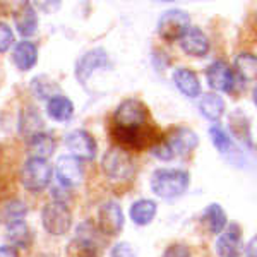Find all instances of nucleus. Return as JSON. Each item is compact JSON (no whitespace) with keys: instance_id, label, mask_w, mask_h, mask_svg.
Segmentation results:
<instances>
[{"instance_id":"1","label":"nucleus","mask_w":257,"mask_h":257,"mask_svg":"<svg viewBox=\"0 0 257 257\" xmlns=\"http://www.w3.org/2000/svg\"><path fill=\"white\" fill-rule=\"evenodd\" d=\"M189 173L178 168H160L151 177V189L161 199L178 197L189 187Z\"/></svg>"},{"instance_id":"2","label":"nucleus","mask_w":257,"mask_h":257,"mask_svg":"<svg viewBox=\"0 0 257 257\" xmlns=\"http://www.w3.org/2000/svg\"><path fill=\"white\" fill-rule=\"evenodd\" d=\"M113 139L118 143V148L122 149H144L149 148L151 149L156 143L161 139V136L158 134L155 127L151 125H143L138 128H115L111 131Z\"/></svg>"},{"instance_id":"3","label":"nucleus","mask_w":257,"mask_h":257,"mask_svg":"<svg viewBox=\"0 0 257 257\" xmlns=\"http://www.w3.org/2000/svg\"><path fill=\"white\" fill-rule=\"evenodd\" d=\"M101 168L105 175L113 182H125L134 175V161L125 149L115 146L110 148L108 151L103 155Z\"/></svg>"},{"instance_id":"4","label":"nucleus","mask_w":257,"mask_h":257,"mask_svg":"<svg viewBox=\"0 0 257 257\" xmlns=\"http://www.w3.org/2000/svg\"><path fill=\"white\" fill-rule=\"evenodd\" d=\"M41 223L50 235H65L72 226V213L65 202L52 201L41 211Z\"/></svg>"},{"instance_id":"5","label":"nucleus","mask_w":257,"mask_h":257,"mask_svg":"<svg viewBox=\"0 0 257 257\" xmlns=\"http://www.w3.org/2000/svg\"><path fill=\"white\" fill-rule=\"evenodd\" d=\"M115 128H138L148 123V108L136 98L123 99L113 113Z\"/></svg>"},{"instance_id":"6","label":"nucleus","mask_w":257,"mask_h":257,"mask_svg":"<svg viewBox=\"0 0 257 257\" xmlns=\"http://www.w3.org/2000/svg\"><path fill=\"white\" fill-rule=\"evenodd\" d=\"M52 180V167L45 160L30 158L21 170V182L31 192H41L50 185Z\"/></svg>"},{"instance_id":"7","label":"nucleus","mask_w":257,"mask_h":257,"mask_svg":"<svg viewBox=\"0 0 257 257\" xmlns=\"http://www.w3.org/2000/svg\"><path fill=\"white\" fill-rule=\"evenodd\" d=\"M190 28V18L185 11L170 9L161 14L158 21V35L167 41L180 40Z\"/></svg>"},{"instance_id":"8","label":"nucleus","mask_w":257,"mask_h":257,"mask_svg":"<svg viewBox=\"0 0 257 257\" xmlns=\"http://www.w3.org/2000/svg\"><path fill=\"white\" fill-rule=\"evenodd\" d=\"M98 231H101L106 237H115L123 228V211L118 202L108 201L99 206L98 209Z\"/></svg>"},{"instance_id":"9","label":"nucleus","mask_w":257,"mask_h":257,"mask_svg":"<svg viewBox=\"0 0 257 257\" xmlns=\"http://www.w3.org/2000/svg\"><path fill=\"white\" fill-rule=\"evenodd\" d=\"M65 146L77 160H94L98 151L96 141L86 131H72L65 136Z\"/></svg>"},{"instance_id":"10","label":"nucleus","mask_w":257,"mask_h":257,"mask_svg":"<svg viewBox=\"0 0 257 257\" xmlns=\"http://www.w3.org/2000/svg\"><path fill=\"white\" fill-rule=\"evenodd\" d=\"M55 175L62 187H65V189L76 187L77 184H81L82 175H84L81 160H77L76 156H72V155L60 156L55 167Z\"/></svg>"},{"instance_id":"11","label":"nucleus","mask_w":257,"mask_h":257,"mask_svg":"<svg viewBox=\"0 0 257 257\" xmlns=\"http://www.w3.org/2000/svg\"><path fill=\"white\" fill-rule=\"evenodd\" d=\"M206 77H208V84L214 91H223V93H230L235 84V76L230 65L223 60H216L206 69Z\"/></svg>"},{"instance_id":"12","label":"nucleus","mask_w":257,"mask_h":257,"mask_svg":"<svg viewBox=\"0 0 257 257\" xmlns=\"http://www.w3.org/2000/svg\"><path fill=\"white\" fill-rule=\"evenodd\" d=\"M242 248V230L237 223H231V225H228V230L219 235L216 242V252L219 257H240Z\"/></svg>"},{"instance_id":"13","label":"nucleus","mask_w":257,"mask_h":257,"mask_svg":"<svg viewBox=\"0 0 257 257\" xmlns=\"http://www.w3.org/2000/svg\"><path fill=\"white\" fill-rule=\"evenodd\" d=\"M108 64V57H106L105 50L101 48H94L91 52L84 53L76 64V77L81 82H86L91 77V74L94 70L101 69L103 65Z\"/></svg>"},{"instance_id":"14","label":"nucleus","mask_w":257,"mask_h":257,"mask_svg":"<svg viewBox=\"0 0 257 257\" xmlns=\"http://www.w3.org/2000/svg\"><path fill=\"white\" fill-rule=\"evenodd\" d=\"M165 141L170 144V148H172V151L175 155H189L199 144V138L196 136V132H192L190 128L185 127L173 128L167 138H165Z\"/></svg>"},{"instance_id":"15","label":"nucleus","mask_w":257,"mask_h":257,"mask_svg":"<svg viewBox=\"0 0 257 257\" xmlns=\"http://www.w3.org/2000/svg\"><path fill=\"white\" fill-rule=\"evenodd\" d=\"M180 47L190 57H204L209 52V40L199 28H189L180 38Z\"/></svg>"},{"instance_id":"16","label":"nucleus","mask_w":257,"mask_h":257,"mask_svg":"<svg viewBox=\"0 0 257 257\" xmlns=\"http://www.w3.org/2000/svg\"><path fill=\"white\" fill-rule=\"evenodd\" d=\"M14 24L21 36H33L38 28V16L30 2H23L14 12Z\"/></svg>"},{"instance_id":"17","label":"nucleus","mask_w":257,"mask_h":257,"mask_svg":"<svg viewBox=\"0 0 257 257\" xmlns=\"http://www.w3.org/2000/svg\"><path fill=\"white\" fill-rule=\"evenodd\" d=\"M173 82L178 91L187 98H197L201 94V82L197 74L187 67H178L173 70Z\"/></svg>"},{"instance_id":"18","label":"nucleus","mask_w":257,"mask_h":257,"mask_svg":"<svg viewBox=\"0 0 257 257\" xmlns=\"http://www.w3.org/2000/svg\"><path fill=\"white\" fill-rule=\"evenodd\" d=\"M36 60H38V48L31 41H21L12 50V62L23 72L35 67Z\"/></svg>"},{"instance_id":"19","label":"nucleus","mask_w":257,"mask_h":257,"mask_svg":"<svg viewBox=\"0 0 257 257\" xmlns=\"http://www.w3.org/2000/svg\"><path fill=\"white\" fill-rule=\"evenodd\" d=\"M55 151V141L52 136H48L47 132H40V134L33 136L28 144V153L30 158L35 160H45L47 161L50 156Z\"/></svg>"},{"instance_id":"20","label":"nucleus","mask_w":257,"mask_h":257,"mask_svg":"<svg viewBox=\"0 0 257 257\" xmlns=\"http://www.w3.org/2000/svg\"><path fill=\"white\" fill-rule=\"evenodd\" d=\"M156 211H158V206H156L155 201H151V199H139V201H136L134 204L131 206L128 214H131V219L136 225L144 226V225H149V223L155 219Z\"/></svg>"},{"instance_id":"21","label":"nucleus","mask_w":257,"mask_h":257,"mask_svg":"<svg viewBox=\"0 0 257 257\" xmlns=\"http://www.w3.org/2000/svg\"><path fill=\"white\" fill-rule=\"evenodd\" d=\"M47 113L50 118L57 120V122H67L74 115V103L69 98L57 94V96L48 99Z\"/></svg>"},{"instance_id":"22","label":"nucleus","mask_w":257,"mask_h":257,"mask_svg":"<svg viewBox=\"0 0 257 257\" xmlns=\"http://www.w3.org/2000/svg\"><path fill=\"white\" fill-rule=\"evenodd\" d=\"M202 221H204V225L208 226V230L211 233H214V235L221 233L226 228L225 209L219 204H216V202H213V204H209L208 208L204 209V213H202Z\"/></svg>"},{"instance_id":"23","label":"nucleus","mask_w":257,"mask_h":257,"mask_svg":"<svg viewBox=\"0 0 257 257\" xmlns=\"http://www.w3.org/2000/svg\"><path fill=\"white\" fill-rule=\"evenodd\" d=\"M199 110L204 115L208 120H216L221 118V115L225 113V101L223 98L216 93H208L201 98V103H199Z\"/></svg>"},{"instance_id":"24","label":"nucleus","mask_w":257,"mask_h":257,"mask_svg":"<svg viewBox=\"0 0 257 257\" xmlns=\"http://www.w3.org/2000/svg\"><path fill=\"white\" fill-rule=\"evenodd\" d=\"M7 240L12 243V247H28L33 238L30 226L26 225V221L18 219V221L7 223Z\"/></svg>"},{"instance_id":"25","label":"nucleus","mask_w":257,"mask_h":257,"mask_svg":"<svg viewBox=\"0 0 257 257\" xmlns=\"http://www.w3.org/2000/svg\"><path fill=\"white\" fill-rule=\"evenodd\" d=\"M235 72L243 81H255L257 79V57L254 53L242 52L235 57Z\"/></svg>"},{"instance_id":"26","label":"nucleus","mask_w":257,"mask_h":257,"mask_svg":"<svg viewBox=\"0 0 257 257\" xmlns=\"http://www.w3.org/2000/svg\"><path fill=\"white\" fill-rule=\"evenodd\" d=\"M21 132L26 134L28 138L43 132V120H41L40 113L35 108H26L21 115Z\"/></svg>"},{"instance_id":"27","label":"nucleus","mask_w":257,"mask_h":257,"mask_svg":"<svg viewBox=\"0 0 257 257\" xmlns=\"http://www.w3.org/2000/svg\"><path fill=\"white\" fill-rule=\"evenodd\" d=\"M67 257H98V245L96 242H88V240L74 238L69 243Z\"/></svg>"},{"instance_id":"28","label":"nucleus","mask_w":257,"mask_h":257,"mask_svg":"<svg viewBox=\"0 0 257 257\" xmlns=\"http://www.w3.org/2000/svg\"><path fill=\"white\" fill-rule=\"evenodd\" d=\"M230 127H231V132H233L238 139H243V141H247V143H250V127H248L247 118L243 117L240 111L231 113Z\"/></svg>"},{"instance_id":"29","label":"nucleus","mask_w":257,"mask_h":257,"mask_svg":"<svg viewBox=\"0 0 257 257\" xmlns=\"http://www.w3.org/2000/svg\"><path fill=\"white\" fill-rule=\"evenodd\" d=\"M209 138H211V143L214 144V148H216L219 153H228L231 149L230 136H228L221 127H218V125L211 127L209 128Z\"/></svg>"},{"instance_id":"30","label":"nucleus","mask_w":257,"mask_h":257,"mask_svg":"<svg viewBox=\"0 0 257 257\" xmlns=\"http://www.w3.org/2000/svg\"><path fill=\"white\" fill-rule=\"evenodd\" d=\"M151 153H153V156H156V158H160V160H165V161L172 160L173 156H175V153L172 151V148H170V144L165 141V138H161L158 143L151 148Z\"/></svg>"},{"instance_id":"31","label":"nucleus","mask_w":257,"mask_h":257,"mask_svg":"<svg viewBox=\"0 0 257 257\" xmlns=\"http://www.w3.org/2000/svg\"><path fill=\"white\" fill-rule=\"evenodd\" d=\"M14 43V33L6 23H0V53L7 52Z\"/></svg>"},{"instance_id":"32","label":"nucleus","mask_w":257,"mask_h":257,"mask_svg":"<svg viewBox=\"0 0 257 257\" xmlns=\"http://www.w3.org/2000/svg\"><path fill=\"white\" fill-rule=\"evenodd\" d=\"M110 257H138L134 247L127 242H118L117 245H113L110 252Z\"/></svg>"},{"instance_id":"33","label":"nucleus","mask_w":257,"mask_h":257,"mask_svg":"<svg viewBox=\"0 0 257 257\" xmlns=\"http://www.w3.org/2000/svg\"><path fill=\"white\" fill-rule=\"evenodd\" d=\"M163 257H190V250L182 243H173L165 250Z\"/></svg>"},{"instance_id":"34","label":"nucleus","mask_w":257,"mask_h":257,"mask_svg":"<svg viewBox=\"0 0 257 257\" xmlns=\"http://www.w3.org/2000/svg\"><path fill=\"white\" fill-rule=\"evenodd\" d=\"M26 214V208L23 206V202H11L9 204V223L18 221Z\"/></svg>"},{"instance_id":"35","label":"nucleus","mask_w":257,"mask_h":257,"mask_svg":"<svg viewBox=\"0 0 257 257\" xmlns=\"http://www.w3.org/2000/svg\"><path fill=\"white\" fill-rule=\"evenodd\" d=\"M0 257H19V252L12 245H2L0 247Z\"/></svg>"},{"instance_id":"36","label":"nucleus","mask_w":257,"mask_h":257,"mask_svg":"<svg viewBox=\"0 0 257 257\" xmlns=\"http://www.w3.org/2000/svg\"><path fill=\"white\" fill-rule=\"evenodd\" d=\"M247 257H257V235H254V237L250 238V242L247 243Z\"/></svg>"},{"instance_id":"37","label":"nucleus","mask_w":257,"mask_h":257,"mask_svg":"<svg viewBox=\"0 0 257 257\" xmlns=\"http://www.w3.org/2000/svg\"><path fill=\"white\" fill-rule=\"evenodd\" d=\"M252 99H254V103H255V106H257V86L254 88V93H252Z\"/></svg>"},{"instance_id":"38","label":"nucleus","mask_w":257,"mask_h":257,"mask_svg":"<svg viewBox=\"0 0 257 257\" xmlns=\"http://www.w3.org/2000/svg\"><path fill=\"white\" fill-rule=\"evenodd\" d=\"M38 257H53V255H50V254H41V255H38Z\"/></svg>"}]
</instances>
